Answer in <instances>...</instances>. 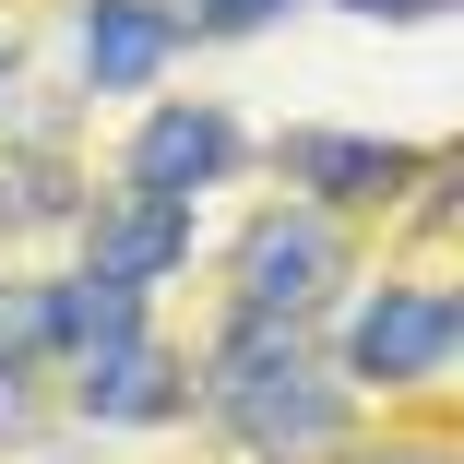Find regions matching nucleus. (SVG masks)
I'll use <instances>...</instances> for the list:
<instances>
[{
	"mask_svg": "<svg viewBox=\"0 0 464 464\" xmlns=\"http://www.w3.org/2000/svg\"><path fill=\"white\" fill-rule=\"evenodd\" d=\"M215 417H227L238 440H262L274 464H298V452H322V440L345 429V405L310 382L298 334H274V322H238V334H227V357H215Z\"/></svg>",
	"mask_w": 464,
	"mask_h": 464,
	"instance_id": "1",
	"label": "nucleus"
},
{
	"mask_svg": "<svg viewBox=\"0 0 464 464\" xmlns=\"http://www.w3.org/2000/svg\"><path fill=\"white\" fill-rule=\"evenodd\" d=\"M334 215H262L250 227V250H238V322H274L286 334L322 286H334Z\"/></svg>",
	"mask_w": 464,
	"mask_h": 464,
	"instance_id": "2",
	"label": "nucleus"
},
{
	"mask_svg": "<svg viewBox=\"0 0 464 464\" xmlns=\"http://www.w3.org/2000/svg\"><path fill=\"white\" fill-rule=\"evenodd\" d=\"M345 357H357V382H440L452 369V298L440 286H382L345 322Z\"/></svg>",
	"mask_w": 464,
	"mask_h": 464,
	"instance_id": "3",
	"label": "nucleus"
},
{
	"mask_svg": "<svg viewBox=\"0 0 464 464\" xmlns=\"http://www.w3.org/2000/svg\"><path fill=\"white\" fill-rule=\"evenodd\" d=\"M179 262H191V203H155V191H120V203L96 215V286L143 298L155 274H179Z\"/></svg>",
	"mask_w": 464,
	"mask_h": 464,
	"instance_id": "4",
	"label": "nucleus"
},
{
	"mask_svg": "<svg viewBox=\"0 0 464 464\" xmlns=\"http://www.w3.org/2000/svg\"><path fill=\"white\" fill-rule=\"evenodd\" d=\"M227 155H238L227 108H167V120H143V143H131V191H155V203H191L203 179H227Z\"/></svg>",
	"mask_w": 464,
	"mask_h": 464,
	"instance_id": "5",
	"label": "nucleus"
},
{
	"mask_svg": "<svg viewBox=\"0 0 464 464\" xmlns=\"http://www.w3.org/2000/svg\"><path fill=\"white\" fill-rule=\"evenodd\" d=\"M167 48H179V13H155V0H96V13H83V83H96V96L155 83Z\"/></svg>",
	"mask_w": 464,
	"mask_h": 464,
	"instance_id": "6",
	"label": "nucleus"
},
{
	"mask_svg": "<svg viewBox=\"0 0 464 464\" xmlns=\"http://www.w3.org/2000/svg\"><path fill=\"white\" fill-rule=\"evenodd\" d=\"M286 179L322 191V203H382L405 179V155L393 143H345V131H286Z\"/></svg>",
	"mask_w": 464,
	"mask_h": 464,
	"instance_id": "7",
	"label": "nucleus"
},
{
	"mask_svg": "<svg viewBox=\"0 0 464 464\" xmlns=\"http://www.w3.org/2000/svg\"><path fill=\"white\" fill-rule=\"evenodd\" d=\"M83 417H120V429L179 417V369H167L155 345H108V357H83Z\"/></svg>",
	"mask_w": 464,
	"mask_h": 464,
	"instance_id": "8",
	"label": "nucleus"
},
{
	"mask_svg": "<svg viewBox=\"0 0 464 464\" xmlns=\"http://www.w3.org/2000/svg\"><path fill=\"white\" fill-rule=\"evenodd\" d=\"M274 13H286V0H203V24H215V36H250V24H274Z\"/></svg>",
	"mask_w": 464,
	"mask_h": 464,
	"instance_id": "9",
	"label": "nucleus"
},
{
	"mask_svg": "<svg viewBox=\"0 0 464 464\" xmlns=\"http://www.w3.org/2000/svg\"><path fill=\"white\" fill-rule=\"evenodd\" d=\"M345 13H369V24H429L440 0H345Z\"/></svg>",
	"mask_w": 464,
	"mask_h": 464,
	"instance_id": "10",
	"label": "nucleus"
},
{
	"mask_svg": "<svg viewBox=\"0 0 464 464\" xmlns=\"http://www.w3.org/2000/svg\"><path fill=\"white\" fill-rule=\"evenodd\" d=\"M417 464H440V452H417Z\"/></svg>",
	"mask_w": 464,
	"mask_h": 464,
	"instance_id": "11",
	"label": "nucleus"
}]
</instances>
